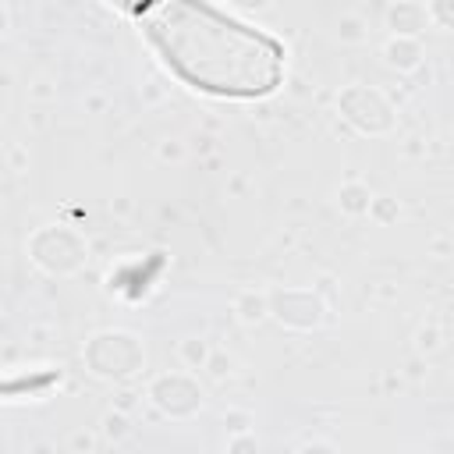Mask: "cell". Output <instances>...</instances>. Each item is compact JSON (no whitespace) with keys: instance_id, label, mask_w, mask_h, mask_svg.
Returning a JSON list of instances; mask_svg holds the SVG:
<instances>
[{"instance_id":"6da1fadb","label":"cell","mask_w":454,"mask_h":454,"mask_svg":"<svg viewBox=\"0 0 454 454\" xmlns=\"http://www.w3.org/2000/svg\"><path fill=\"white\" fill-rule=\"evenodd\" d=\"M145 35L163 64L192 89L223 99L270 96L284 78V46L209 4L145 7Z\"/></svg>"}]
</instances>
